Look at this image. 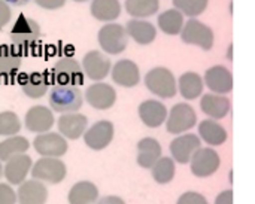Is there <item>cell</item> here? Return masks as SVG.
Wrapping results in <instances>:
<instances>
[{
    "instance_id": "cell-1",
    "label": "cell",
    "mask_w": 255,
    "mask_h": 204,
    "mask_svg": "<svg viewBox=\"0 0 255 204\" xmlns=\"http://www.w3.org/2000/svg\"><path fill=\"white\" fill-rule=\"evenodd\" d=\"M84 96L78 85H58L55 84L48 94L49 107L58 113L78 112L84 104Z\"/></svg>"
},
{
    "instance_id": "cell-2",
    "label": "cell",
    "mask_w": 255,
    "mask_h": 204,
    "mask_svg": "<svg viewBox=\"0 0 255 204\" xmlns=\"http://www.w3.org/2000/svg\"><path fill=\"white\" fill-rule=\"evenodd\" d=\"M97 42L105 54L118 55L128 45V34L124 25L118 22H106L97 33Z\"/></svg>"
},
{
    "instance_id": "cell-3",
    "label": "cell",
    "mask_w": 255,
    "mask_h": 204,
    "mask_svg": "<svg viewBox=\"0 0 255 204\" xmlns=\"http://www.w3.org/2000/svg\"><path fill=\"white\" fill-rule=\"evenodd\" d=\"M146 88L160 99H172L176 96L178 85L173 73L166 67H154L145 75Z\"/></svg>"
},
{
    "instance_id": "cell-4",
    "label": "cell",
    "mask_w": 255,
    "mask_h": 204,
    "mask_svg": "<svg viewBox=\"0 0 255 204\" xmlns=\"http://www.w3.org/2000/svg\"><path fill=\"white\" fill-rule=\"evenodd\" d=\"M31 178L43 184L57 185L61 184L67 176V167L60 158L40 157L31 167Z\"/></svg>"
},
{
    "instance_id": "cell-5",
    "label": "cell",
    "mask_w": 255,
    "mask_h": 204,
    "mask_svg": "<svg viewBox=\"0 0 255 204\" xmlns=\"http://www.w3.org/2000/svg\"><path fill=\"white\" fill-rule=\"evenodd\" d=\"M181 39L187 45H196L203 51H209L214 46V31L205 22L191 18L184 24Z\"/></svg>"
},
{
    "instance_id": "cell-6",
    "label": "cell",
    "mask_w": 255,
    "mask_h": 204,
    "mask_svg": "<svg viewBox=\"0 0 255 204\" xmlns=\"http://www.w3.org/2000/svg\"><path fill=\"white\" fill-rule=\"evenodd\" d=\"M9 37L15 46L34 45L40 37V25L33 18L19 15L9 31Z\"/></svg>"
},
{
    "instance_id": "cell-7",
    "label": "cell",
    "mask_w": 255,
    "mask_h": 204,
    "mask_svg": "<svg viewBox=\"0 0 255 204\" xmlns=\"http://www.w3.org/2000/svg\"><path fill=\"white\" fill-rule=\"evenodd\" d=\"M33 148L40 157H52V158H61L67 149L69 143L64 136H61L58 131H46L42 134H37L33 140Z\"/></svg>"
},
{
    "instance_id": "cell-8",
    "label": "cell",
    "mask_w": 255,
    "mask_h": 204,
    "mask_svg": "<svg viewBox=\"0 0 255 204\" xmlns=\"http://www.w3.org/2000/svg\"><path fill=\"white\" fill-rule=\"evenodd\" d=\"M82 64L75 58H60L52 67V78L58 85H81L84 82Z\"/></svg>"
},
{
    "instance_id": "cell-9",
    "label": "cell",
    "mask_w": 255,
    "mask_h": 204,
    "mask_svg": "<svg viewBox=\"0 0 255 204\" xmlns=\"http://www.w3.org/2000/svg\"><path fill=\"white\" fill-rule=\"evenodd\" d=\"M197 122L196 110L188 103H178L172 107L166 119L167 131L172 134H181L191 130Z\"/></svg>"
},
{
    "instance_id": "cell-10",
    "label": "cell",
    "mask_w": 255,
    "mask_h": 204,
    "mask_svg": "<svg viewBox=\"0 0 255 204\" xmlns=\"http://www.w3.org/2000/svg\"><path fill=\"white\" fill-rule=\"evenodd\" d=\"M82 70L84 75L94 81V82H102L112 70V63L109 57L97 49L88 51L84 58H82Z\"/></svg>"
},
{
    "instance_id": "cell-11",
    "label": "cell",
    "mask_w": 255,
    "mask_h": 204,
    "mask_svg": "<svg viewBox=\"0 0 255 204\" xmlns=\"http://www.w3.org/2000/svg\"><path fill=\"white\" fill-rule=\"evenodd\" d=\"M115 134V128L114 124L111 121L102 119L94 122L91 127L87 128V131L84 133V142L85 145L93 149V151H103L105 148H108L114 139Z\"/></svg>"
},
{
    "instance_id": "cell-12",
    "label": "cell",
    "mask_w": 255,
    "mask_h": 204,
    "mask_svg": "<svg viewBox=\"0 0 255 204\" xmlns=\"http://www.w3.org/2000/svg\"><path fill=\"white\" fill-rule=\"evenodd\" d=\"M84 99L91 107L97 110H106L115 104L117 91L112 85L106 82H94L85 90Z\"/></svg>"
},
{
    "instance_id": "cell-13",
    "label": "cell",
    "mask_w": 255,
    "mask_h": 204,
    "mask_svg": "<svg viewBox=\"0 0 255 204\" xmlns=\"http://www.w3.org/2000/svg\"><path fill=\"white\" fill-rule=\"evenodd\" d=\"M54 124H55L54 110L42 104H36L30 107L24 116V127L30 133H36V134L46 133L54 127Z\"/></svg>"
},
{
    "instance_id": "cell-14",
    "label": "cell",
    "mask_w": 255,
    "mask_h": 204,
    "mask_svg": "<svg viewBox=\"0 0 255 204\" xmlns=\"http://www.w3.org/2000/svg\"><path fill=\"white\" fill-rule=\"evenodd\" d=\"M33 160L27 154L15 155L9 158L3 166V178L10 185H21L27 181L28 175L31 173Z\"/></svg>"
},
{
    "instance_id": "cell-15",
    "label": "cell",
    "mask_w": 255,
    "mask_h": 204,
    "mask_svg": "<svg viewBox=\"0 0 255 204\" xmlns=\"http://www.w3.org/2000/svg\"><path fill=\"white\" fill-rule=\"evenodd\" d=\"M191 172L197 178H209L212 176L221 164V158L217 151L211 148H200L191 158Z\"/></svg>"
},
{
    "instance_id": "cell-16",
    "label": "cell",
    "mask_w": 255,
    "mask_h": 204,
    "mask_svg": "<svg viewBox=\"0 0 255 204\" xmlns=\"http://www.w3.org/2000/svg\"><path fill=\"white\" fill-rule=\"evenodd\" d=\"M57 128H58V133L64 136L67 140H78L87 131L88 119L85 115L79 112L61 113L57 121Z\"/></svg>"
},
{
    "instance_id": "cell-17",
    "label": "cell",
    "mask_w": 255,
    "mask_h": 204,
    "mask_svg": "<svg viewBox=\"0 0 255 204\" xmlns=\"http://www.w3.org/2000/svg\"><path fill=\"white\" fill-rule=\"evenodd\" d=\"M202 148V142L196 134H184V136H178L176 139H173V142L170 143V154L172 158L179 163V164H188L193 158V155Z\"/></svg>"
},
{
    "instance_id": "cell-18",
    "label": "cell",
    "mask_w": 255,
    "mask_h": 204,
    "mask_svg": "<svg viewBox=\"0 0 255 204\" xmlns=\"http://www.w3.org/2000/svg\"><path fill=\"white\" fill-rule=\"evenodd\" d=\"M18 204H46L48 202V188L46 184L37 179H27L16 190Z\"/></svg>"
},
{
    "instance_id": "cell-19",
    "label": "cell",
    "mask_w": 255,
    "mask_h": 204,
    "mask_svg": "<svg viewBox=\"0 0 255 204\" xmlns=\"http://www.w3.org/2000/svg\"><path fill=\"white\" fill-rule=\"evenodd\" d=\"M112 81L124 88H133L140 82V72L134 61L120 60L112 66L111 70Z\"/></svg>"
},
{
    "instance_id": "cell-20",
    "label": "cell",
    "mask_w": 255,
    "mask_h": 204,
    "mask_svg": "<svg viewBox=\"0 0 255 204\" xmlns=\"http://www.w3.org/2000/svg\"><path fill=\"white\" fill-rule=\"evenodd\" d=\"M205 84L215 94H227L233 88V76L224 66H214L205 73Z\"/></svg>"
},
{
    "instance_id": "cell-21",
    "label": "cell",
    "mask_w": 255,
    "mask_h": 204,
    "mask_svg": "<svg viewBox=\"0 0 255 204\" xmlns=\"http://www.w3.org/2000/svg\"><path fill=\"white\" fill-rule=\"evenodd\" d=\"M167 109L158 100H145L139 106V116L142 122L149 128L160 127L167 119Z\"/></svg>"
},
{
    "instance_id": "cell-22",
    "label": "cell",
    "mask_w": 255,
    "mask_h": 204,
    "mask_svg": "<svg viewBox=\"0 0 255 204\" xmlns=\"http://www.w3.org/2000/svg\"><path fill=\"white\" fill-rule=\"evenodd\" d=\"M202 110L211 118V119H223L229 115L230 112V100L224 97L223 94H215L209 93L202 97L200 102Z\"/></svg>"
},
{
    "instance_id": "cell-23",
    "label": "cell",
    "mask_w": 255,
    "mask_h": 204,
    "mask_svg": "<svg viewBox=\"0 0 255 204\" xmlns=\"http://www.w3.org/2000/svg\"><path fill=\"white\" fill-rule=\"evenodd\" d=\"M126 30H127L128 37H131L139 45H149L154 42L157 36V28L154 27V24L145 19H137V18L130 19L126 24Z\"/></svg>"
},
{
    "instance_id": "cell-24",
    "label": "cell",
    "mask_w": 255,
    "mask_h": 204,
    "mask_svg": "<svg viewBox=\"0 0 255 204\" xmlns=\"http://www.w3.org/2000/svg\"><path fill=\"white\" fill-rule=\"evenodd\" d=\"M99 199V190L90 181L76 182L67 194L69 204H97Z\"/></svg>"
},
{
    "instance_id": "cell-25",
    "label": "cell",
    "mask_w": 255,
    "mask_h": 204,
    "mask_svg": "<svg viewBox=\"0 0 255 204\" xmlns=\"http://www.w3.org/2000/svg\"><path fill=\"white\" fill-rule=\"evenodd\" d=\"M21 90L28 99L37 100L49 93V81L43 73L33 72L24 76L21 81Z\"/></svg>"
},
{
    "instance_id": "cell-26",
    "label": "cell",
    "mask_w": 255,
    "mask_h": 204,
    "mask_svg": "<svg viewBox=\"0 0 255 204\" xmlns=\"http://www.w3.org/2000/svg\"><path fill=\"white\" fill-rule=\"evenodd\" d=\"M161 158V145L152 139L145 137L137 143V164L142 169H152V166Z\"/></svg>"
},
{
    "instance_id": "cell-27",
    "label": "cell",
    "mask_w": 255,
    "mask_h": 204,
    "mask_svg": "<svg viewBox=\"0 0 255 204\" xmlns=\"http://www.w3.org/2000/svg\"><path fill=\"white\" fill-rule=\"evenodd\" d=\"M90 12L97 21L114 22L121 13V3L120 0H91Z\"/></svg>"
},
{
    "instance_id": "cell-28",
    "label": "cell",
    "mask_w": 255,
    "mask_h": 204,
    "mask_svg": "<svg viewBox=\"0 0 255 204\" xmlns=\"http://www.w3.org/2000/svg\"><path fill=\"white\" fill-rule=\"evenodd\" d=\"M203 85L205 81L202 76L196 72H187L181 75L178 81V91L185 100H194L203 93Z\"/></svg>"
},
{
    "instance_id": "cell-29",
    "label": "cell",
    "mask_w": 255,
    "mask_h": 204,
    "mask_svg": "<svg viewBox=\"0 0 255 204\" xmlns=\"http://www.w3.org/2000/svg\"><path fill=\"white\" fill-rule=\"evenodd\" d=\"M199 136L211 146H220L227 140L226 128L215 119H205L199 125Z\"/></svg>"
},
{
    "instance_id": "cell-30",
    "label": "cell",
    "mask_w": 255,
    "mask_h": 204,
    "mask_svg": "<svg viewBox=\"0 0 255 204\" xmlns=\"http://www.w3.org/2000/svg\"><path fill=\"white\" fill-rule=\"evenodd\" d=\"M22 63V55L9 45H0V76H13Z\"/></svg>"
},
{
    "instance_id": "cell-31",
    "label": "cell",
    "mask_w": 255,
    "mask_h": 204,
    "mask_svg": "<svg viewBox=\"0 0 255 204\" xmlns=\"http://www.w3.org/2000/svg\"><path fill=\"white\" fill-rule=\"evenodd\" d=\"M157 24L164 34L176 36L184 28V13L178 9H167L160 13Z\"/></svg>"
},
{
    "instance_id": "cell-32",
    "label": "cell",
    "mask_w": 255,
    "mask_h": 204,
    "mask_svg": "<svg viewBox=\"0 0 255 204\" xmlns=\"http://www.w3.org/2000/svg\"><path fill=\"white\" fill-rule=\"evenodd\" d=\"M30 148V142L24 137V136H10L6 137L4 140L0 142V160L3 163H6L9 158L15 157V155H21L25 154Z\"/></svg>"
},
{
    "instance_id": "cell-33",
    "label": "cell",
    "mask_w": 255,
    "mask_h": 204,
    "mask_svg": "<svg viewBox=\"0 0 255 204\" xmlns=\"http://www.w3.org/2000/svg\"><path fill=\"white\" fill-rule=\"evenodd\" d=\"M124 7L128 15L142 19L157 13L160 7V0H126Z\"/></svg>"
},
{
    "instance_id": "cell-34",
    "label": "cell",
    "mask_w": 255,
    "mask_h": 204,
    "mask_svg": "<svg viewBox=\"0 0 255 204\" xmlns=\"http://www.w3.org/2000/svg\"><path fill=\"white\" fill-rule=\"evenodd\" d=\"M152 178L157 184L164 185L169 184L175 178V161L169 157H161L154 166H152Z\"/></svg>"
},
{
    "instance_id": "cell-35",
    "label": "cell",
    "mask_w": 255,
    "mask_h": 204,
    "mask_svg": "<svg viewBox=\"0 0 255 204\" xmlns=\"http://www.w3.org/2000/svg\"><path fill=\"white\" fill-rule=\"evenodd\" d=\"M22 128L21 119L18 115L12 110H3L0 112V136L1 137H10L16 136Z\"/></svg>"
},
{
    "instance_id": "cell-36",
    "label": "cell",
    "mask_w": 255,
    "mask_h": 204,
    "mask_svg": "<svg viewBox=\"0 0 255 204\" xmlns=\"http://www.w3.org/2000/svg\"><path fill=\"white\" fill-rule=\"evenodd\" d=\"M208 1L209 0H173V4L175 9L181 10L184 15L196 18L205 12V9L208 7Z\"/></svg>"
},
{
    "instance_id": "cell-37",
    "label": "cell",
    "mask_w": 255,
    "mask_h": 204,
    "mask_svg": "<svg viewBox=\"0 0 255 204\" xmlns=\"http://www.w3.org/2000/svg\"><path fill=\"white\" fill-rule=\"evenodd\" d=\"M16 191L7 182H0V204H16Z\"/></svg>"
},
{
    "instance_id": "cell-38",
    "label": "cell",
    "mask_w": 255,
    "mask_h": 204,
    "mask_svg": "<svg viewBox=\"0 0 255 204\" xmlns=\"http://www.w3.org/2000/svg\"><path fill=\"white\" fill-rule=\"evenodd\" d=\"M176 204H209L208 200L199 194V193H194V191H188V193H184L179 199H178V203Z\"/></svg>"
},
{
    "instance_id": "cell-39",
    "label": "cell",
    "mask_w": 255,
    "mask_h": 204,
    "mask_svg": "<svg viewBox=\"0 0 255 204\" xmlns=\"http://www.w3.org/2000/svg\"><path fill=\"white\" fill-rule=\"evenodd\" d=\"M10 18H12L10 4L6 3L4 0H0V30L4 28L10 22Z\"/></svg>"
},
{
    "instance_id": "cell-40",
    "label": "cell",
    "mask_w": 255,
    "mask_h": 204,
    "mask_svg": "<svg viewBox=\"0 0 255 204\" xmlns=\"http://www.w3.org/2000/svg\"><path fill=\"white\" fill-rule=\"evenodd\" d=\"M36 4L45 10H57L66 4V0H34Z\"/></svg>"
},
{
    "instance_id": "cell-41",
    "label": "cell",
    "mask_w": 255,
    "mask_h": 204,
    "mask_svg": "<svg viewBox=\"0 0 255 204\" xmlns=\"http://www.w3.org/2000/svg\"><path fill=\"white\" fill-rule=\"evenodd\" d=\"M215 204H233V193L230 190L223 191L221 194H218V197L215 199Z\"/></svg>"
},
{
    "instance_id": "cell-42",
    "label": "cell",
    "mask_w": 255,
    "mask_h": 204,
    "mask_svg": "<svg viewBox=\"0 0 255 204\" xmlns=\"http://www.w3.org/2000/svg\"><path fill=\"white\" fill-rule=\"evenodd\" d=\"M97 204H126V202L121 197H117V196H106V197L99 199Z\"/></svg>"
},
{
    "instance_id": "cell-43",
    "label": "cell",
    "mask_w": 255,
    "mask_h": 204,
    "mask_svg": "<svg viewBox=\"0 0 255 204\" xmlns=\"http://www.w3.org/2000/svg\"><path fill=\"white\" fill-rule=\"evenodd\" d=\"M6 3H9L10 6H24V4H27L28 1H31V0H4Z\"/></svg>"
},
{
    "instance_id": "cell-44",
    "label": "cell",
    "mask_w": 255,
    "mask_h": 204,
    "mask_svg": "<svg viewBox=\"0 0 255 204\" xmlns=\"http://www.w3.org/2000/svg\"><path fill=\"white\" fill-rule=\"evenodd\" d=\"M1 163H3V161L0 160V179L3 178V164H1Z\"/></svg>"
},
{
    "instance_id": "cell-45",
    "label": "cell",
    "mask_w": 255,
    "mask_h": 204,
    "mask_svg": "<svg viewBox=\"0 0 255 204\" xmlns=\"http://www.w3.org/2000/svg\"><path fill=\"white\" fill-rule=\"evenodd\" d=\"M73 1H78V3H84V1H88V0H73Z\"/></svg>"
}]
</instances>
